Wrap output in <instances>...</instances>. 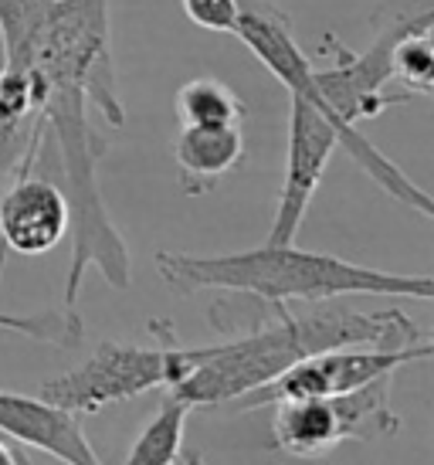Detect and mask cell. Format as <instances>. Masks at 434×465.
I'll return each instance as SVG.
<instances>
[{"instance_id":"obj_5","label":"cell","mask_w":434,"mask_h":465,"mask_svg":"<svg viewBox=\"0 0 434 465\" xmlns=\"http://www.w3.org/2000/svg\"><path fill=\"white\" fill-rule=\"evenodd\" d=\"M156 343H99L89 361L44 381L38 394L72 414H99L156 388H173L191 371V347H180L173 323H150Z\"/></svg>"},{"instance_id":"obj_9","label":"cell","mask_w":434,"mask_h":465,"mask_svg":"<svg viewBox=\"0 0 434 465\" xmlns=\"http://www.w3.org/2000/svg\"><path fill=\"white\" fill-rule=\"evenodd\" d=\"M44 85L35 68H0V194L38 167L44 150Z\"/></svg>"},{"instance_id":"obj_10","label":"cell","mask_w":434,"mask_h":465,"mask_svg":"<svg viewBox=\"0 0 434 465\" xmlns=\"http://www.w3.org/2000/svg\"><path fill=\"white\" fill-rule=\"evenodd\" d=\"M0 431L25 441L27 449L62 459V462H99V452L85 439V428L78 421V414L64 411L41 394L31 398V394H17V391H0Z\"/></svg>"},{"instance_id":"obj_11","label":"cell","mask_w":434,"mask_h":465,"mask_svg":"<svg viewBox=\"0 0 434 465\" xmlns=\"http://www.w3.org/2000/svg\"><path fill=\"white\" fill-rule=\"evenodd\" d=\"M173 156L183 191L204 194L217 177H224L242 163L244 133L242 126H180Z\"/></svg>"},{"instance_id":"obj_3","label":"cell","mask_w":434,"mask_h":465,"mask_svg":"<svg viewBox=\"0 0 434 465\" xmlns=\"http://www.w3.org/2000/svg\"><path fill=\"white\" fill-rule=\"evenodd\" d=\"M156 272L177 292H238L261 302H326L346 296H390L431 302V275H404L336 259L326 252L285 245H258L228 255H187L156 252Z\"/></svg>"},{"instance_id":"obj_2","label":"cell","mask_w":434,"mask_h":465,"mask_svg":"<svg viewBox=\"0 0 434 465\" xmlns=\"http://www.w3.org/2000/svg\"><path fill=\"white\" fill-rule=\"evenodd\" d=\"M258 306V316L234 306L231 326L244 323L242 333L211 347H191V371L166 391L183 398L191 408H214L269 384L285 367L322 350L410 347L424 340L418 323L400 310L360 312L340 306L336 299L306 302V310H292V302L261 299Z\"/></svg>"},{"instance_id":"obj_17","label":"cell","mask_w":434,"mask_h":465,"mask_svg":"<svg viewBox=\"0 0 434 465\" xmlns=\"http://www.w3.org/2000/svg\"><path fill=\"white\" fill-rule=\"evenodd\" d=\"M0 330L38 343H52V347H75L82 340V316L75 306H62V310L31 312V316H17V312H0Z\"/></svg>"},{"instance_id":"obj_18","label":"cell","mask_w":434,"mask_h":465,"mask_svg":"<svg viewBox=\"0 0 434 465\" xmlns=\"http://www.w3.org/2000/svg\"><path fill=\"white\" fill-rule=\"evenodd\" d=\"M242 11V0H183V14L204 31L231 35Z\"/></svg>"},{"instance_id":"obj_16","label":"cell","mask_w":434,"mask_h":465,"mask_svg":"<svg viewBox=\"0 0 434 465\" xmlns=\"http://www.w3.org/2000/svg\"><path fill=\"white\" fill-rule=\"evenodd\" d=\"M48 11H52V0H0L4 65L35 68V52H38Z\"/></svg>"},{"instance_id":"obj_8","label":"cell","mask_w":434,"mask_h":465,"mask_svg":"<svg viewBox=\"0 0 434 465\" xmlns=\"http://www.w3.org/2000/svg\"><path fill=\"white\" fill-rule=\"evenodd\" d=\"M72 228L68 197L48 177L21 173L0 194V255H48Z\"/></svg>"},{"instance_id":"obj_6","label":"cell","mask_w":434,"mask_h":465,"mask_svg":"<svg viewBox=\"0 0 434 465\" xmlns=\"http://www.w3.org/2000/svg\"><path fill=\"white\" fill-rule=\"evenodd\" d=\"M434 353L431 336H424L421 343L410 347H336L322 350L312 357L295 361L285 367L279 377H271L269 384L248 391L238 401H231L238 411H255V408H269L275 401L292 398H330V394H343L350 388H360L380 374H397L400 367L414 361H428Z\"/></svg>"},{"instance_id":"obj_15","label":"cell","mask_w":434,"mask_h":465,"mask_svg":"<svg viewBox=\"0 0 434 465\" xmlns=\"http://www.w3.org/2000/svg\"><path fill=\"white\" fill-rule=\"evenodd\" d=\"M431 25L434 17L424 7L421 14H410L408 27L400 31L394 45L390 65H394V82L404 85L410 95H431L434 92V48H431Z\"/></svg>"},{"instance_id":"obj_7","label":"cell","mask_w":434,"mask_h":465,"mask_svg":"<svg viewBox=\"0 0 434 465\" xmlns=\"http://www.w3.org/2000/svg\"><path fill=\"white\" fill-rule=\"evenodd\" d=\"M340 150V136L320 109L299 95H289V140H285V173H281L279 204L271 218L269 245L295 242L309 214V204L320 191L332 153Z\"/></svg>"},{"instance_id":"obj_14","label":"cell","mask_w":434,"mask_h":465,"mask_svg":"<svg viewBox=\"0 0 434 465\" xmlns=\"http://www.w3.org/2000/svg\"><path fill=\"white\" fill-rule=\"evenodd\" d=\"M180 126H242L248 109L242 95L217 78H191L173 99Z\"/></svg>"},{"instance_id":"obj_12","label":"cell","mask_w":434,"mask_h":465,"mask_svg":"<svg viewBox=\"0 0 434 465\" xmlns=\"http://www.w3.org/2000/svg\"><path fill=\"white\" fill-rule=\"evenodd\" d=\"M275 418H271V441L285 455L299 459H316V455L336 449L340 435V418L330 398H292L275 401Z\"/></svg>"},{"instance_id":"obj_13","label":"cell","mask_w":434,"mask_h":465,"mask_svg":"<svg viewBox=\"0 0 434 465\" xmlns=\"http://www.w3.org/2000/svg\"><path fill=\"white\" fill-rule=\"evenodd\" d=\"M191 404L177 394H166L163 408L146 421L136 441L129 445V465H173L183 459V435H187V418Z\"/></svg>"},{"instance_id":"obj_4","label":"cell","mask_w":434,"mask_h":465,"mask_svg":"<svg viewBox=\"0 0 434 465\" xmlns=\"http://www.w3.org/2000/svg\"><path fill=\"white\" fill-rule=\"evenodd\" d=\"M113 0H52L41 31L35 72L44 85V109H99L119 130L126 126V105L119 95L113 58Z\"/></svg>"},{"instance_id":"obj_19","label":"cell","mask_w":434,"mask_h":465,"mask_svg":"<svg viewBox=\"0 0 434 465\" xmlns=\"http://www.w3.org/2000/svg\"><path fill=\"white\" fill-rule=\"evenodd\" d=\"M21 462H25V455L14 452L11 445H4V441H0V465H21Z\"/></svg>"},{"instance_id":"obj_1","label":"cell","mask_w":434,"mask_h":465,"mask_svg":"<svg viewBox=\"0 0 434 465\" xmlns=\"http://www.w3.org/2000/svg\"><path fill=\"white\" fill-rule=\"evenodd\" d=\"M404 27H408V17L383 27L363 52H350L336 38H330V45L336 48V65L332 68H316L309 62V54L292 38L289 17L265 0H242V11H238L231 35H238L248 45V52L279 78L289 95L312 103L330 119V126L340 136V146L353 156V163L363 167L370 181L380 183V191H387L410 211H418L421 218H431L434 204L428 191H421L390 156L377 150L357 130V123H363V119L380 116L383 109H394V105L414 99L410 92H390V85H394L390 54H394V45Z\"/></svg>"}]
</instances>
